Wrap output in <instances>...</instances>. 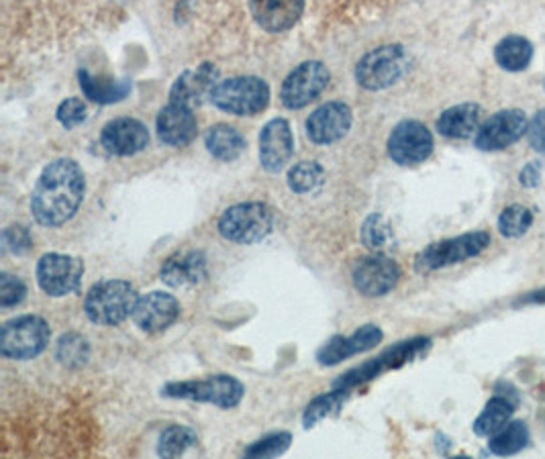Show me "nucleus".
I'll return each mask as SVG.
<instances>
[{"label":"nucleus","mask_w":545,"mask_h":459,"mask_svg":"<svg viewBox=\"0 0 545 459\" xmlns=\"http://www.w3.org/2000/svg\"><path fill=\"white\" fill-rule=\"evenodd\" d=\"M84 192L82 168L70 158H60L41 172L31 196V213L43 227H60L78 213Z\"/></svg>","instance_id":"1"},{"label":"nucleus","mask_w":545,"mask_h":459,"mask_svg":"<svg viewBox=\"0 0 545 459\" xmlns=\"http://www.w3.org/2000/svg\"><path fill=\"white\" fill-rule=\"evenodd\" d=\"M139 294L125 280H107L90 288L84 300L86 317L103 327H115L133 317Z\"/></svg>","instance_id":"2"},{"label":"nucleus","mask_w":545,"mask_h":459,"mask_svg":"<svg viewBox=\"0 0 545 459\" xmlns=\"http://www.w3.org/2000/svg\"><path fill=\"white\" fill-rule=\"evenodd\" d=\"M211 100L217 109L229 115L254 117L268 107L270 88L262 78L237 76L217 82Z\"/></svg>","instance_id":"3"},{"label":"nucleus","mask_w":545,"mask_h":459,"mask_svg":"<svg viewBox=\"0 0 545 459\" xmlns=\"http://www.w3.org/2000/svg\"><path fill=\"white\" fill-rule=\"evenodd\" d=\"M274 229V213L264 202H241L229 207L219 219V233L239 245L266 239Z\"/></svg>","instance_id":"4"},{"label":"nucleus","mask_w":545,"mask_h":459,"mask_svg":"<svg viewBox=\"0 0 545 459\" xmlns=\"http://www.w3.org/2000/svg\"><path fill=\"white\" fill-rule=\"evenodd\" d=\"M409 68L411 60L403 45H382L358 62L356 80L366 90H384L401 82Z\"/></svg>","instance_id":"5"},{"label":"nucleus","mask_w":545,"mask_h":459,"mask_svg":"<svg viewBox=\"0 0 545 459\" xmlns=\"http://www.w3.org/2000/svg\"><path fill=\"white\" fill-rule=\"evenodd\" d=\"M162 394L178 400L192 402H207L219 408H235L245 394V388L239 380L227 374L209 376L205 380H188V382H172L162 388Z\"/></svg>","instance_id":"6"},{"label":"nucleus","mask_w":545,"mask_h":459,"mask_svg":"<svg viewBox=\"0 0 545 459\" xmlns=\"http://www.w3.org/2000/svg\"><path fill=\"white\" fill-rule=\"evenodd\" d=\"M429 345H431V341L425 339V337H417V339L396 343L394 347H390V349L382 351L378 357H374V360L362 364L360 368L350 370L343 378H339L335 382V388L352 390V388H358V386L382 376L384 372L399 370V368L415 362L417 357H421L429 349Z\"/></svg>","instance_id":"7"},{"label":"nucleus","mask_w":545,"mask_h":459,"mask_svg":"<svg viewBox=\"0 0 545 459\" xmlns=\"http://www.w3.org/2000/svg\"><path fill=\"white\" fill-rule=\"evenodd\" d=\"M490 245V235L486 231L466 233L454 239H443L427 245L415 260V268L421 274L435 272L454 264H462L470 258H476Z\"/></svg>","instance_id":"8"},{"label":"nucleus","mask_w":545,"mask_h":459,"mask_svg":"<svg viewBox=\"0 0 545 459\" xmlns=\"http://www.w3.org/2000/svg\"><path fill=\"white\" fill-rule=\"evenodd\" d=\"M52 329L35 315H25L3 325L0 331V353L9 360H33L45 351Z\"/></svg>","instance_id":"9"},{"label":"nucleus","mask_w":545,"mask_h":459,"mask_svg":"<svg viewBox=\"0 0 545 459\" xmlns=\"http://www.w3.org/2000/svg\"><path fill=\"white\" fill-rule=\"evenodd\" d=\"M329 80L331 74L323 62L301 64L286 76L280 88L282 105L290 111L305 109L317 96L323 94V90L329 86Z\"/></svg>","instance_id":"10"},{"label":"nucleus","mask_w":545,"mask_h":459,"mask_svg":"<svg viewBox=\"0 0 545 459\" xmlns=\"http://www.w3.org/2000/svg\"><path fill=\"white\" fill-rule=\"evenodd\" d=\"M84 276L82 260L66 253H47L37 264V282L49 296L60 298L78 290Z\"/></svg>","instance_id":"11"},{"label":"nucleus","mask_w":545,"mask_h":459,"mask_svg":"<svg viewBox=\"0 0 545 459\" xmlns=\"http://www.w3.org/2000/svg\"><path fill=\"white\" fill-rule=\"evenodd\" d=\"M433 151V135L419 121H403L388 137V156L399 166H419Z\"/></svg>","instance_id":"12"},{"label":"nucleus","mask_w":545,"mask_h":459,"mask_svg":"<svg viewBox=\"0 0 545 459\" xmlns=\"http://www.w3.org/2000/svg\"><path fill=\"white\" fill-rule=\"evenodd\" d=\"M529 123L523 111L507 109L484 121L476 133V147L482 151H503L527 135Z\"/></svg>","instance_id":"13"},{"label":"nucleus","mask_w":545,"mask_h":459,"mask_svg":"<svg viewBox=\"0 0 545 459\" xmlns=\"http://www.w3.org/2000/svg\"><path fill=\"white\" fill-rule=\"evenodd\" d=\"M354 286L360 294L368 298L388 294L401 280V268L384 253H374L362 258L354 266Z\"/></svg>","instance_id":"14"},{"label":"nucleus","mask_w":545,"mask_h":459,"mask_svg":"<svg viewBox=\"0 0 545 459\" xmlns=\"http://www.w3.org/2000/svg\"><path fill=\"white\" fill-rule=\"evenodd\" d=\"M352 121V109L345 102L333 100L307 119V135L317 145H331L350 133Z\"/></svg>","instance_id":"15"},{"label":"nucleus","mask_w":545,"mask_h":459,"mask_svg":"<svg viewBox=\"0 0 545 459\" xmlns=\"http://www.w3.org/2000/svg\"><path fill=\"white\" fill-rule=\"evenodd\" d=\"M180 317V304L168 292H150L137 300L133 323L143 333H162Z\"/></svg>","instance_id":"16"},{"label":"nucleus","mask_w":545,"mask_h":459,"mask_svg":"<svg viewBox=\"0 0 545 459\" xmlns=\"http://www.w3.org/2000/svg\"><path fill=\"white\" fill-rule=\"evenodd\" d=\"M219 82V70L215 64H203L196 70H186L170 88V102L182 105L186 109L201 107L207 98H211L213 88Z\"/></svg>","instance_id":"17"},{"label":"nucleus","mask_w":545,"mask_h":459,"mask_svg":"<svg viewBox=\"0 0 545 459\" xmlns=\"http://www.w3.org/2000/svg\"><path fill=\"white\" fill-rule=\"evenodd\" d=\"M294 153V137L286 119H272L260 133V164L266 172L278 174Z\"/></svg>","instance_id":"18"},{"label":"nucleus","mask_w":545,"mask_h":459,"mask_svg":"<svg viewBox=\"0 0 545 459\" xmlns=\"http://www.w3.org/2000/svg\"><path fill=\"white\" fill-rule=\"evenodd\" d=\"M382 331L376 325H364L350 337H333L329 339L317 353L321 366H337L339 362L348 360L352 355L374 349L382 341Z\"/></svg>","instance_id":"19"},{"label":"nucleus","mask_w":545,"mask_h":459,"mask_svg":"<svg viewBox=\"0 0 545 459\" xmlns=\"http://www.w3.org/2000/svg\"><path fill=\"white\" fill-rule=\"evenodd\" d=\"M101 143L113 156H135L150 143V133L141 121L123 117L111 121L103 129Z\"/></svg>","instance_id":"20"},{"label":"nucleus","mask_w":545,"mask_h":459,"mask_svg":"<svg viewBox=\"0 0 545 459\" xmlns=\"http://www.w3.org/2000/svg\"><path fill=\"white\" fill-rule=\"evenodd\" d=\"M250 11L264 31L282 33L301 19L305 0H250Z\"/></svg>","instance_id":"21"},{"label":"nucleus","mask_w":545,"mask_h":459,"mask_svg":"<svg viewBox=\"0 0 545 459\" xmlns=\"http://www.w3.org/2000/svg\"><path fill=\"white\" fill-rule=\"evenodd\" d=\"M156 127L160 139L170 147H184L192 143L198 133V123L192 115V109L176 105V102H170L168 107L160 111Z\"/></svg>","instance_id":"22"},{"label":"nucleus","mask_w":545,"mask_h":459,"mask_svg":"<svg viewBox=\"0 0 545 459\" xmlns=\"http://www.w3.org/2000/svg\"><path fill=\"white\" fill-rule=\"evenodd\" d=\"M207 278V255L203 251H178L166 260L162 280L172 288H186Z\"/></svg>","instance_id":"23"},{"label":"nucleus","mask_w":545,"mask_h":459,"mask_svg":"<svg viewBox=\"0 0 545 459\" xmlns=\"http://www.w3.org/2000/svg\"><path fill=\"white\" fill-rule=\"evenodd\" d=\"M482 125V107L474 102H464L448 111H443L437 119V131L450 139H468L478 133Z\"/></svg>","instance_id":"24"},{"label":"nucleus","mask_w":545,"mask_h":459,"mask_svg":"<svg viewBox=\"0 0 545 459\" xmlns=\"http://www.w3.org/2000/svg\"><path fill=\"white\" fill-rule=\"evenodd\" d=\"M494 60L507 72H523L533 60V43L521 35H507L494 47Z\"/></svg>","instance_id":"25"},{"label":"nucleus","mask_w":545,"mask_h":459,"mask_svg":"<svg viewBox=\"0 0 545 459\" xmlns=\"http://www.w3.org/2000/svg\"><path fill=\"white\" fill-rule=\"evenodd\" d=\"M80 88L84 96L92 102H101V105H111V102L123 100L131 92L129 80H109V78H96L88 74L86 70L78 72Z\"/></svg>","instance_id":"26"},{"label":"nucleus","mask_w":545,"mask_h":459,"mask_svg":"<svg viewBox=\"0 0 545 459\" xmlns=\"http://www.w3.org/2000/svg\"><path fill=\"white\" fill-rule=\"evenodd\" d=\"M205 145L213 158L221 162H235L245 151V137L229 125H215L207 131Z\"/></svg>","instance_id":"27"},{"label":"nucleus","mask_w":545,"mask_h":459,"mask_svg":"<svg viewBox=\"0 0 545 459\" xmlns=\"http://www.w3.org/2000/svg\"><path fill=\"white\" fill-rule=\"evenodd\" d=\"M513 415V402L505 396H497L492 398L486 408L482 411V415L476 419L474 423V433L478 437H492L497 431H501L509 419Z\"/></svg>","instance_id":"28"},{"label":"nucleus","mask_w":545,"mask_h":459,"mask_svg":"<svg viewBox=\"0 0 545 459\" xmlns=\"http://www.w3.org/2000/svg\"><path fill=\"white\" fill-rule=\"evenodd\" d=\"M527 443H529L527 425L523 421H513L492 435L488 449L494 455H515V453L523 451L527 447Z\"/></svg>","instance_id":"29"},{"label":"nucleus","mask_w":545,"mask_h":459,"mask_svg":"<svg viewBox=\"0 0 545 459\" xmlns=\"http://www.w3.org/2000/svg\"><path fill=\"white\" fill-rule=\"evenodd\" d=\"M350 398V390H345V388H335L333 392H327L323 396H317L313 402H309L307 406V411L303 415V423L307 429L315 427L319 421L339 413L343 404L348 402Z\"/></svg>","instance_id":"30"},{"label":"nucleus","mask_w":545,"mask_h":459,"mask_svg":"<svg viewBox=\"0 0 545 459\" xmlns=\"http://www.w3.org/2000/svg\"><path fill=\"white\" fill-rule=\"evenodd\" d=\"M325 184V170L319 162H301L288 172V188L296 194H315Z\"/></svg>","instance_id":"31"},{"label":"nucleus","mask_w":545,"mask_h":459,"mask_svg":"<svg viewBox=\"0 0 545 459\" xmlns=\"http://www.w3.org/2000/svg\"><path fill=\"white\" fill-rule=\"evenodd\" d=\"M362 241L374 253H386L394 247V231L382 215H370L362 225Z\"/></svg>","instance_id":"32"},{"label":"nucleus","mask_w":545,"mask_h":459,"mask_svg":"<svg viewBox=\"0 0 545 459\" xmlns=\"http://www.w3.org/2000/svg\"><path fill=\"white\" fill-rule=\"evenodd\" d=\"M194 443H196V433L192 429L182 425H172L162 433L158 453L162 457H178L186 453Z\"/></svg>","instance_id":"33"},{"label":"nucleus","mask_w":545,"mask_h":459,"mask_svg":"<svg viewBox=\"0 0 545 459\" xmlns=\"http://www.w3.org/2000/svg\"><path fill=\"white\" fill-rule=\"evenodd\" d=\"M533 225V213L523 204H511L499 217V231L503 237H523Z\"/></svg>","instance_id":"34"},{"label":"nucleus","mask_w":545,"mask_h":459,"mask_svg":"<svg viewBox=\"0 0 545 459\" xmlns=\"http://www.w3.org/2000/svg\"><path fill=\"white\" fill-rule=\"evenodd\" d=\"M88 355H90L88 341L80 335H74V333L66 335L58 343V360L64 366H70V368L84 366L88 362Z\"/></svg>","instance_id":"35"},{"label":"nucleus","mask_w":545,"mask_h":459,"mask_svg":"<svg viewBox=\"0 0 545 459\" xmlns=\"http://www.w3.org/2000/svg\"><path fill=\"white\" fill-rule=\"evenodd\" d=\"M290 441H292V435L286 431L272 433V435H268V437L247 447L245 455L247 457H276V455H282L290 447Z\"/></svg>","instance_id":"36"},{"label":"nucleus","mask_w":545,"mask_h":459,"mask_svg":"<svg viewBox=\"0 0 545 459\" xmlns=\"http://www.w3.org/2000/svg\"><path fill=\"white\" fill-rule=\"evenodd\" d=\"M88 119V107L82 98H66L58 107V121L66 129H74Z\"/></svg>","instance_id":"37"},{"label":"nucleus","mask_w":545,"mask_h":459,"mask_svg":"<svg viewBox=\"0 0 545 459\" xmlns=\"http://www.w3.org/2000/svg\"><path fill=\"white\" fill-rule=\"evenodd\" d=\"M25 294L27 286L19 278L11 274L0 276V306L3 309H13V306L21 304L25 300Z\"/></svg>","instance_id":"38"},{"label":"nucleus","mask_w":545,"mask_h":459,"mask_svg":"<svg viewBox=\"0 0 545 459\" xmlns=\"http://www.w3.org/2000/svg\"><path fill=\"white\" fill-rule=\"evenodd\" d=\"M527 139H529V145L541 153V156H545V109L539 111L531 123H529V129H527Z\"/></svg>","instance_id":"39"},{"label":"nucleus","mask_w":545,"mask_h":459,"mask_svg":"<svg viewBox=\"0 0 545 459\" xmlns=\"http://www.w3.org/2000/svg\"><path fill=\"white\" fill-rule=\"evenodd\" d=\"M5 249L13 253H25L31 249V235L25 227H9L5 231Z\"/></svg>","instance_id":"40"},{"label":"nucleus","mask_w":545,"mask_h":459,"mask_svg":"<svg viewBox=\"0 0 545 459\" xmlns=\"http://www.w3.org/2000/svg\"><path fill=\"white\" fill-rule=\"evenodd\" d=\"M519 180H521V186H525V188H535V186L539 184V180H541V166H539L537 162L527 164V166L521 170Z\"/></svg>","instance_id":"41"},{"label":"nucleus","mask_w":545,"mask_h":459,"mask_svg":"<svg viewBox=\"0 0 545 459\" xmlns=\"http://www.w3.org/2000/svg\"><path fill=\"white\" fill-rule=\"evenodd\" d=\"M523 302H537V304H545V290L531 292L529 296H525V298H523Z\"/></svg>","instance_id":"42"}]
</instances>
